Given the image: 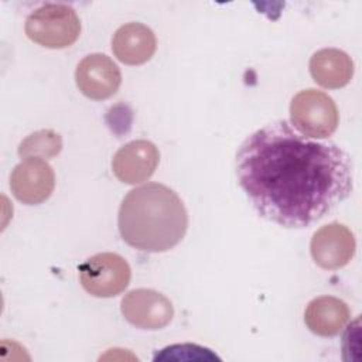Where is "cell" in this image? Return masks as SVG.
<instances>
[{"label":"cell","mask_w":362,"mask_h":362,"mask_svg":"<svg viewBox=\"0 0 362 362\" xmlns=\"http://www.w3.org/2000/svg\"><path fill=\"white\" fill-rule=\"evenodd\" d=\"M351 311L346 303L332 296H321L311 300L304 313L308 329L320 337L338 335L349 321Z\"/></svg>","instance_id":"7c38bea8"},{"label":"cell","mask_w":362,"mask_h":362,"mask_svg":"<svg viewBox=\"0 0 362 362\" xmlns=\"http://www.w3.org/2000/svg\"><path fill=\"white\" fill-rule=\"evenodd\" d=\"M120 311L132 325L150 331L164 328L174 317L171 301L151 288L129 291L120 303Z\"/></svg>","instance_id":"8992f818"},{"label":"cell","mask_w":362,"mask_h":362,"mask_svg":"<svg viewBox=\"0 0 362 362\" xmlns=\"http://www.w3.org/2000/svg\"><path fill=\"white\" fill-rule=\"evenodd\" d=\"M117 226L122 239L143 252H167L177 246L188 228L181 198L168 187L148 182L123 198Z\"/></svg>","instance_id":"7a4b0ae2"},{"label":"cell","mask_w":362,"mask_h":362,"mask_svg":"<svg viewBox=\"0 0 362 362\" xmlns=\"http://www.w3.org/2000/svg\"><path fill=\"white\" fill-rule=\"evenodd\" d=\"M156 35L141 23H127L119 27L112 38L115 57L127 65H141L156 52Z\"/></svg>","instance_id":"8fae6325"},{"label":"cell","mask_w":362,"mask_h":362,"mask_svg":"<svg viewBox=\"0 0 362 362\" xmlns=\"http://www.w3.org/2000/svg\"><path fill=\"white\" fill-rule=\"evenodd\" d=\"M238 184L255 211L284 228H305L352 191V160L332 141H314L286 120L247 136L236 153Z\"/></svg>","instance_id":"6da1fadb"},{"label":"cell","mask_w":362,"mask_h":362,"mask_svg":"<svg viewBox=\"0 0 362 362\" xmlns=\"http://www.w3.org/2000/svg\"><path fill=\"white\" fill-rule=\"evenodd\" d=\"M310 74L313 79L328 89L345 86L354 75L351 57L337 48H324L313 54L310 59Z\"/></svg>","instance_id":"4fadbf2b"},{"label":"cell","mask_w":362,"mask_h":362,"mask_svg":"<svg viewBox=\"0 0 362 362\" xmlns=\"http://www.w3.org/2000/svg\"><path fill=\"white\" fill-rule=\"evenodd\" d=\"M158 161V148L151 141L134 140L116 151L112 160V168L122 182L139 184L154 174Z\"/></svg>","instance_id":"30bf717a"},{"label":"cell","mask_w":362,"mask_h":362,"mask_svg":"<svg viewBox=\"0 0 362 362\" xmlns=\"http://www.w3.org/2000/svg\"><path fill=\"white\" fill-rule=\"evenodd\" d=\"M27 37L52 49L72 45L81 34V20L76 11L61 3H45L35 8L25 20Z\"/></svg>","instance_id":"3957f363"},{"label":"cell","mask_w":362,"mask_h":362,"mask_svg":"<svg viewBox=\"0 0 362 362\" xmlns=\"http://www.w3.org/2000/svg\"><path fill=\"white\" fill-rule=\"evenodd\" d=\"M75 81L86 98L103 100L117 92L122 83V74L119 66L107 55L90 54L78 64Z\"/></svg>","instance_id":"9c48e42d"},{"label":"cell","mask_w":362,"mask_h":362,"mask_svg":"<svg viewBox=\"0 0 362 362\" xmlns=\"http://www.w3.org/2000/svg\"><path fill=\"white\" fill-rule=\"evenodd\" d=\"M290 117L304 136L325 139L338 126V109L327 93L317 89L298 92L290 103Z\"/></svg>","instance_id":"277c9868"},{"label":"cell","mask_w":362,"mask_h":362,"mask_svg":"<svg viewBox=\"0 0 362 362\" xmlns=\"http://www.w3.org/2000/svg\"><path fill=\"white\" fill-rule=\"evenodd\" d=\"M54 187V170L42 158H24L10 175L13 195L25 205H37L47 201Z\"/></svg>","instance_id":"ba28073f"},{"label":"cell","mask_w":362,"mask_h":362,"mask_svg":"<svg viewBox=\"0 0 362 362\" xmlns=\"http://www.w3.org/2000/svg\"><path fill=\"white\" fill-rule=\"evenodd\" d=\"M129 263L116 253H98L79 266L82 287L95 297H115L130 281Z\"/></svg>","instance_id":"5b68a950"},{"label":"cell","mask_w":362,"mask_h":362,"mask_svg":"<svg viewBox=\"0 0 362 362\" xmlns=\"http://www.w3.org/2000/svg\"><path fill=\"white\" fill-rule=\"evenodd\" d=\"M62 148V139L59 133L52 129H42L27 136L18 146V156L21 158H52Z\"/></svg>","instance_id":"5bb4252c"},{"label":"cell","mask_w":362,"mask_h":362,"mask_svg":"<svg viewBox=\"0 0 362 362\" xmlns=\"http://www.w3.org/2000/svg\"><path fill=\"white\" fill-rule=\"evenodd\" d=\"M356 247L355 236L345 225L332 222L321 226L311 238L310 250L317 266L337 270L349 263Z\"/></svg>","instance_id":"52a82bcc"}]
</instances>
